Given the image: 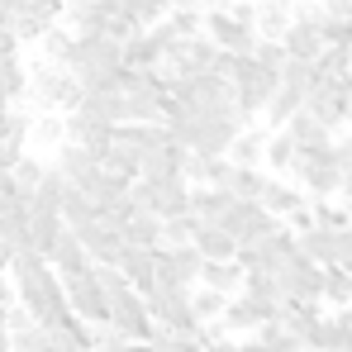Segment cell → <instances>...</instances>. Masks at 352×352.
I'll list each match as a JSON object with an SVG mask.
<instances>
[{"mask_svg":"<svg viewBox=\"0 0 352 352\" xmlns=\"http://www.w3.org/2000/svg\"><path fill=\"white\" fill-rule=\"evenodd\" d=\"M24 72H29V86H24V96L19 100H29L34 105V115L38 110H76V100H81V86H76V76L62 67V62H48L43 53H34V58L24 62Z\"/></svg>","mask_w":352,"mask_h":352,"instance_id":"obj_1","label":"cell"},{"mask_svg":"<svg viewBox=\"0 0 352 352\" xmlns=\"http://www.w3.org/2000/svg\"><path fill=\"white\" fill-rule=\"evenodd\" d=\"M229 91H234L238 110H243L248 119H262L267 100H272V91H276V72L257 67L252 58H234V76H229Z\"/></svg>","mask_w":352,"mask_h":352,"instance_id":"obj_2","label":"cell"},{"mask_svg":"<svg viewBox=\"0 0 352 352\" xmlns=\"http://www.w3.org/2000/svg\"><path fill=\"white\" fill-rule=\"evenodd\" d=\"M143 305H148L153 324L167 329V333H195L200 329L195 309H190V286H153L143 295Z\"/></svg>","mask_w":352,"mask_h":352,"instance_id":"obj_3","label":"cell"},{"mask_svg":"<svg viewBox=\"0 0 352 352\" xmlns=\"http://www.w3.org/2000/svg\"><path fill=\"white\" fill-rule=\"evenodd\" d=\"M200 29L224 48V53H238V58H252V43H257V29L252 24H243L229 14V5L219 0V5H205V14H200Z\"/></svg>","mask_w":352,"mask_h":352,"instance_id":"obj_4","label":"cell"},{"mask_svg":"<svg viewBox=\"0 0 352 352\" xmlns=\"http://www.w3.org/2000/svg\"><path fill=\"white\" fill-rule=\"evenodd\" d=\"M110 329H115L119 338H129V343H148L153 338V314H148V305H143V295L133 291V286H124L119 295H110V319H105Z\"/></svg>","mask_w":352,"mask_h":352,"instance_id":"obj_5","label":"cell"},{"mask_svg":"<svg viewBox=\"0 0 352 352\" xmlns=\"http://www.w3.org/2000/svg\"><path fill=\"white\" fill-rule=\"evenodd\" d=\"M91 267H96V262H91ZM62 295H67V309H72L76 319H86V324H105V319H110V295L100 291L96 272L67 276V281H62Z\"/></svg>","mask_w":352,"mask_h":352,"instance_id":"obj_6","label":"cell"},{"mask_svg":"<svg viewBox=\"0 0 352 352\" xmlns=\"http://www.w3.org/2000/svg\"><path fill=\"white\" fill-rule=\"evenodd\" d=\"M276 286H281V300H319L324 291V267L309 262L300 248L276 267Z\"/></svg>","mask_w":352,"mask_h":352,"instance_id":"obj_7","label":"cell"},{"mask_svg":"<svg viewBox=\"0 0 352 352\" xmlns=\"http://www.w3.org/2000/svg\"><path fill=\"white\" fill-rule=\"evenodd\" d=\"M281 48H286V58H300V62H314L329 48L324 43V29H319V5L295 10V19L286 24V34H281Z\"/></svg>","mask_w":352,"mask_h":352,"instance_id":"obj_8","label":"cell"},{"mask_svg":"<svg viewBox=\"0 0 352 352\" xmlns=\"http://www.w3.org/2000/svg\"><path fill=\"white\" fill-rule=\"evenodd\" d=\"M153 276H157V286H195V276H200V252H195V243H176V248H162V243H157V252H153Z\"/></svg>","mask_w":352,"mask_h":352,"instance_id":"obj_9","label":"cell"},{"mask_svg":"<svg viewBox=\"0 0 352 352\" xmlns=\"http://www.w3.org/2000/svg\"><path fill=\"white\" fill-rule=\"evenodd\" d=\"M76 238H81V248H86L91 262H119V252H124V224L110 219L105 210H100L96 219H86V224L76 229Z\"/></svg>","mask_w":352,"mask_h":352,"instance_id":"obj_10","label":"cell"},{"mask_svg":"<svg viewBox=\"0 0 352 352\" xmlns=\"http://www.w3.org/2000/svg\"><path fill=\"white\" fill-rule=\"evenodd\" d=\"M219 224H224V229H229L238 243H257V238L276 224V214H267L257 200H234V205L219 214Z\"/></svg>","mask_w":352,"mask_h":352,"instance_id":"obj_11","label":"cell"},{"mask_svg":"<svg viewBox=\"0 0 352 352\" xmlns=\"http://www.w3.org/2000/svg\"><path fill=\"white\" fill-rule=\"evenodd\" d=\"M53 167L67 176V186H81V190H91V181L100 176V162H96L76 138H62L58 148H53Z\"/></svg>","mask_w":352,"mask_h":352,"instance_id":"obj_12","label":"cell"},{"mask_svg":"<svg viewBox=\"0 0 352 352\" xmlns=\"http://www.w3.org/2000/svg\"><path fill=\"white\" fill-rule=\"evenodd\" d=\"M48 267L58 272L62 281H67V276H81V272H91V257H86V248H81L76 229H67V224H62V234L53 238V248H48Z\"/></svg>","mask_w":352,"mask_h":352,"instance_id":"obj_13","label":"cell"},{"mask_svg":"<svg viewBox=\"0 0 352 352\" xmlns=\"http://www.w3.org/2000/svg\"><path fill=\"white\" fill-rule=\"evenodd\" d=\"M305 200H309V195H305L295 181H286V176H272V172H267V186H262V195H257V205H262L267 214H276V219L295 214Z\"/></svg>","mask_w":352,"mask_h":352,"instance_id":"obj_14","label":"cell"},{"mask_svg":"<svg viewBox=\"0 0 352 352\" xmlns=\"http://www.w3.org/2000/svg\"><path fill=\"white\" fill-rule=\"evenodd\" d=\"M153 252H157V248H133V243H124V252H119V262H115L119 272H124V281L138 295H148L157 286V276H153Z\"/></svg>","mask_w":352,"mask_h":352,"instance_id":"obj_15","label":"cell"},{"mask_svg":"<svg viewBox=\"0 0 352 352\" xmlns=\"http://www.w3.org/2000/svg\"><path fill=\"white\" fill-rule=\"evenodd\" d=\"M267 133H272L267 124H243V129L234 133V143H229V153H224V157H229L234 167H262V153H267Z\"/></svg>","mask_w":352,"mask_h":352,"instance_id":"obj_16","label":"cell"},{"mask_svg":"<svg viewBox=\"0 0 352 352\" xmlns=\"http://www.w3.org/2000/svg\"><path fill=\"white\" fill-rule=\"evenodd\" d=\"M62 24H67L72 34H105L110 10H105V0H72V5L62 10Z\"/></svg>","mask_w":352,"mask_h":352,"instance_id":"obj_17","label":"cell"},{"mask_svg":"<svg viewBox=\"0 0 352 352\" xmlns=\"http://www.w3.org/2000/svg\"><path fill=\"white\" fill-rule=\"evenodd\" d=\"M234 124H224V119H200L195 124V133H190V153H205V157H224L229 153V143H234Z\"/></svg>","mask_w":352,"mask_h":352,"instance_id":"obj_18","label":"cell"},{"mask_svg":"<svg viewBox=\"0 0 352 352\" xmlns=\"http://www.w3.org/2000/svg\"><path fill=\"white\" fill-rule=\"evenodd\" d=\"M76 115L100 119V124H124V119H129V110H124V96H119V91H81Z\"/></svg>","mask_w":352,"mask_h":352,"instance_id":"obj_19","label":"cell"},{"mask_svg":"<svg viewBox=\"0 0 352 352\" xmlns=\"http://www.w3.org/2000/svg\"><path fill=\"white\" fill-rule=\"evenodd\" d=\"M195 252H200V262H229L234 257V248H238V238L224 229V224H205L200 219V229H195Z\"/></svg>","mask_w":352,"mask_h":352,"instance_id":"obj_20","label":"cell"},{"mask_svg":"<svg viewBox=\"0 0 352 352\" xmlns=\"http://www.w3.org/2000/svg\"><path fill=\"white\" fill-rule=\"evenodd\" d=\"M291 19H295V0H257V10H252L257 38H281Z\"/></svg>","mask_w":352,"mask_h":352,"instance_id":"obj_21","label":"cell"},{"mask_svg":"<svg viewBox=\"0 0 352 352\" xmlns=\"http://www.w3.org/2000/svg\"><path fill=\"white\" fill-rule=\"evenodd\" d=\"M281 129L295 138V148H324V143H333V129H329L324 119H314L305 105H300V110H295V115L286 119Z\"/></svg>","mask_w":352,"mask_h":352,"instance_id":"obj_22","label":"cell"},{"mask_svg":"<svg viewBox=\"0 0 352 352\" xmlns=\"http://www.w3.org/2000/svg\"><path fill=\"white\" fill-rule=\"evenodd\" d=\"M62 138H67V119L58 110H38L29 119V153H53Z\"/></svg>","mask_w":352,"mask_h":352,"instance_id":"obj_23","label":"cell"},{"mask_svg":"<svg viewBox=\"0 0 352 352\" xmlns=\"http://www.w3.org/2000/svg\"><path fill=\"white\" fill-rule=\"evenodd\" d=\"M195 286H210V291H219V295H238V286H243V267H238L234 257H229V262H200Z\"/></svg>","mask_w":352,"mask_h":352,"instance_id":"obj_24","label":"cell"},{"mask_svg":"<svg viewBox=\"0 0 352 352\" xmlns=\"http://www.w3.org/2000/svg\"><path fill=\"white\" fill-rule=\"evenodd\" d=\"M295 248L309 257V262H319V267H333L338 262V248H333V229H319V224H309L305 234H295Z\"/></svg>","mask_w":352,"mask_h":352,"instance_id":"obj_25","label":"cell"},{"mask_svg":"<svg viewBox=\"0 0 352 352\" xmlns=\"http://www.w3.org/2000/svg\"><path fill=\"white\" fill-rule=\"evenodd\" d=\"M300 105H305V91H295V86H286V81H276V91H272V100H267V110H262V124H267V129H281Z\"/></svg>","mask_w":352,"mask_h":352,"instance_id":"obj_26","label":"cell"},{"mask_svg":"<svg viewBox=\"0 0 352 352\" xmlns=\"http://www.w3.org/2000/svg\"><path fill=\"white\" fill-rule=\"evenodd\" d=\"M124 243H133V248H157V243H162V219H157L153 210H133V214L124 219Z\"/></svg>","mask_w":352,"mask_h":352,"instance_id":"obj_27","label":"cell"},{"mask_svg":"<svg viewBox=\"0 0 352 352\" xmlns=\"http://www.w3.org/2000/svg\"><path fill=\"white\" fill-rule=\"evenodd\" d=\"M291 162H295V138L286 133V129H272V133H267L262 167H267L272 176H286V172H291Z\"/></svg>","mask_w":352,"mask_h":352,"instance_id":"obj_28","label":"cell"},{"mask_svg":"<svg viewBox=\"0 0 352 352\" xmlns=\"http://www.w3.org/2000/svg\"><path fill=\"white\" fill-rule=\"evenodd\" d=\"M62 195H67V176L58 167H48L43 181L34 186V195H29V210H48V214H58L62 210Z\"/></svg>","mask_w":352,"mask_h":352,"instance_id":"obj_29","label":"cell"},{"mask_svg":"<svg viewBox=\"0 0 352 352\" xmlns=\"http://www.w3.org/2000/svg\"><path fill=\"white\" fill-rule=\"evenodd\" d=\"M0 243H5L10 252L29 248V205H10V210H0Z\"/></svg>","mask_w":352,"mask_h":352,"instance_id":"obj_30","label":"cell"},{"mask_svg":"<svg viewBox=\"0 0 352 352\" xmlns=\"http://www.w3.org/2000/svg\"><path fill=\"white\" fill-rule=\"evenodd\" d=\"M58 214H62V224H67V229H81L86 219H96V214H100V205H96V200H91L81 186H67V195H62V210H58Z\"/></svg>","mask_w":352,"mask_h":352,"instance_id":"obj_31","label":"cell"},{"mask_svg":"<svg viewBox=\"0 0 352 352\" xmlns=\"http://www.w3.org/2000/svg\"><path fill=\"white\" fill-rule=\"evenodd\" d=\"M62 234V214H48V210H29V248L48 257L53 238Z\"/></svg>","mask_w":352,"mask_h":352,"instance_id":"obj_32","label":"cell"},{"mask_svg":"<svg viewBox=\"0 0 352 352\" xmlns=\"http://www.w3.org/2000/svg\"><path fill=\"white\" fill-rule=\"evenodd\" d=\"M219 167H224V157H205V153H190V148L181 157V176L190 186H214L219 181Z\"/></svg>","mask_w":352,"mask_h":352,"instance_id":"obj_33","label":"cell"},{"mask_svg":"<svg viewBox=\"0 0 352 352\" xmlns=\"http://www.w3.org/2000/svg\"><path fill=\"white\" fill-rule=\"evenodd\" d=\"M138 157H143V153L115 133V138H110V148H105V157H100V167H110V172H119V176H129V181H133V176H138Z\"/></svg>","mask_w":352,"mask_h":352,"instance_id":"obj_34","label":"cell"},{"mask_svg":"<svg viewBox=\"0 0 352 352\" xmlns=\"http://www.w3.org/2000/svg\"><path fill=\"white\" fill-rule=\"evenodd\" d=\"M24 86H29V72H24V62H19V58H0V100L19 105Z\"/></svg>","mask_w":352,"mask_h":352,"instance_id":"obj_35","label":"cell"},{"mask_svg":"<svg viewBox=\"0 0 352 352\" xmlns=\"http://www.w3.org/2000/svg\"><path fill=\"white\" fill-rule=\"evenodd\" d=\"M319 300L324 305H333V309H343V305H352V281L348 272L333 262V267H324V291H319Z\"/></svg>","mask_w":352,"mask_h":352,"instance_id":"obj_36","label":"cell"},{"mask_svg":"<svg viewBox=\"0 0 352 352\" xmlns=\"http://www.w3.org/2000/svg\"><path fill=\"white\" fill-rule=\"evenodd\" d=\"M224 305H229V295L210 291V286H190V309H195V324H214V319L224 314Z\"/></svg>","mask_w":352,"mask_h":352,"instance_id":"obj_37","label":"cell"},{"mask_svg":"<svg viewBox=\"0 0 352 352\" xmlns=\"http://www.w3.org/2000/svg\"><path fill=\"white\" fill-rule=\"evenodd\" d=\"M243 295H252V300H281V286H276V272H267V267H248L243 272Z\"/></svg>","mask_w":352,"mask_h":352,"instance_id":"obj_38","label":"cell"},{"mask_svg":"<svg viewBox=\"0 0 352 352\" xmlns=\"http://www.w3.org/2000/svg\"><path fill=\"white\" fill-rule=\"evenodd\" d=\"M43 172H48V167H43V157H38V153H24V157L10 167V176H14V186H19V195H24V200L34 195V186L43 181Z\"/></svg>","mask_w":352,"mask_h":352,"instance_id":"obj_39","label":"cell"},{"mask_svg":"<svg viewBox=\"0 0 352 352\" xmlns=\"http://www.w3.org/2000/svg\"><path fill=\"white\" fill-rule=\"evenodd\" d=\"M200 5H172L167 10V29H172L176 38H190V34H200Z\"/></svg>","mask_w":352,"mask_h":352,"instance_id":"obj_40","label":"cell"},{"mask_svg":"<svg viewBox=\"0 0 352 352\" xmlns=\"http://www.w3.org/2000/svg\"><path fill=\"white\" fill-rule=\"evenodd\" d=\"M200 229V219L186 210V214H172V219H162V248H176V243H190Z\"/></svg>","mask_w":352,"mask_h":352,"instance_id":"obj_41","label":"cell"},{"mask_svg":"<svg viewBox=\"0 0 352 352\" xmlns=\"http://www.w3.org/2000/svg\"><path fill=\"white\" fill-rule=\"evenodd\" d=\"M333 333H338V329H333V314H319V319L305 329V338H300V343H305V348H314V352H333Z\"/></svg>","mask_w":352,"mask_h":352,"instance_id":"obj_42","label":"cell"},{"mask_svg":"<svg viewBox=\"0 0 352 352\" xmlns=\"http://www.w3.org/2000/svg\"><path fill=\"white\" fill-rule=\"evenodd\" d=\"M252 62H257V67H267V72H281V62H286L281 38H257V43H252Z\"/></svg>","mask_w":352,"mask_h":352,"instance_id":"obj_43","label":"cell"},{"mask_svg":"<svg viewBox=\"0 0 352 352\" xmlns=\"http://www.w3.org/2000/svg\"><path fill=\"white\" fill-rule=\"evenodd\" d=\"M234 343H238V352H272L257 333H243V338H234Z\"/></svg>","mask_w":352,"mask_h":352,"instance_id":"obj_44","label":"cell"},{"mask_svg":"<svg viewBox=\"0 0 352 352\" xmlns=\"http://www.w3.org/2000/svg\"><path fill=\"white\" fill-rule=\"evenodd\" d=\"M200 352H238V343H234V333H224V338H214V343H205Z\"/></svg>","mask_w":352,"mask_h":352,"instance_id":"obj_45","label":"cell"},{"mask_svg":"<svg viewBox=\"0 0 352 352\" xmlns=\"http://www.w3.org/2000/svg\"><path fill=\"white\" fill-rule=\"evenodd\" d=\"M0 352H14L10 348V329H5V324H0Z\"/></svg>","mask_w":352,"mask_h":352,"instance_id":"obj_46","label":"cell"},{"mask_svg":"<svg viewBox=\"0 0 352 352\" xmlns=\"http://www.w3.org/2000/svg\"><path fill=\"white\" fill-rule=\"evenodd\" d=\"M338 267H343V272H348V281H352V257H348V262H338Z\"/></svg>","mask_w":352,"mask_h":352,"instance_id":"obj_47","label":"cell"},{"mask_svg":"<svg viewBox=\"0 0 352 352\" xmlns=\"http://www.w3.org/2000/svg\"><path fill=\"white\" fill-rule=\"evenodd\" d=\"M348 143H352V124H348Z\"/></svg>","mask_w":352,"mask_h":352,"instance_id":"obj_48","label":"cell"},{"mask_svg":"<svg viewBox=\"0 0 352 352\" xmlns=\"http://www.w3.org/2000/svg\"><path fill=\"white\" fill-rule=\"evenodd\" d=\"M138 352H148V343H143V348H138Z\"/></svg>","mask_w":352,"mask_h":352,"instance_id":"obj_49","label":"cell"},{"mask_svg":"<svg viewBox=\"0 0 352 352\" xmlns=\"http://www.w3.org/2000/svg\"><path fill=\"white\" fill-rule=\"evenodd\" d=\"M248 5H257V0H248Z\"/></svg>","mask_w":352,"mask_h":352,"instance_id":"obj_50","label":"cell"}]
</instances>
